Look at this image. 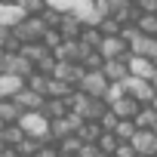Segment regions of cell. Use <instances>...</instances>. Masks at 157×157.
<instances>
[{"label": "cell", "instance_id": "4fadbf2b", "mask_svg": "<svg viewBox=\"0 0 157 157\" xmlns=\"http://www.w3.org/2000/svg\"><path fill=\"white\" fill-rule=\"evenodd\" d=\"M129 52H136V56H148V59H157V37L139 31V34L132 37V43H129Z\"/></svg>", "mask_w": 157, "mask_h": 157}, {"label": "cell", "instance_id": "681fc988", "mask_svg": "<svg viewBox=\"0 0 157 157\" xmlns=\"http://www.w3.org/2000/svg\"><path fill=\"white\" fill-rule=\"evenodd\" d=\"M154 62H157V59H154Z\"/></svg>", "mask_w": 157, "mask_h": 157}, {"label": "cell", "instance_id": "83f0119b", "mask_svg": "<svg viewBox=\"0 0 157 157\" xmlns=\"http://www.w3.org/2000/svg\"><path fill=\"white\" fill-rule=\"evenodd\" d=\"M56 145H59V151H62V154H77V151L83 148V139L74 132V136H68V139H62V142H56Z\"/></svg>", "mask_w": 157, "mask_h": 157}, {"label": "cell", "instance_id": "3957f363", "mask_svg": "<svg viewBox=\"0 0 157 157\" xmlns=\"http://www.w3.org/2000/svg\"><path fill=\"white\" fill-rule=\"evenodd\" d=\"M46 31H49V25L43 22V16H25L22 22L13 25V34H16L22 43H40V40L46 37Z\"/></svg>", "mask_w": 157, "mask_h": 157}, {"label": "cell", "instance_id": "f546056e", "mask_svg": "<svg viewBox=\"0 0 157 157\" xmlns=\"http://www.w3.org/2000/svg\"><path fill=\"white\" fill-rule=\"evenodd\" d=\"M19 6L25 10V16H43V10L49 3H46V0H19Z\"/></svg>", "mask_w": 157, "mask_h": 157}, {"label": "cell", "instance_id": "44dd1931", "mask_svg": "<svg viewBox=\"0 0 157 157\" xmlns=\"http://www.w3.org/2000/svg\"><path fill=\"white\" fill-rule=\"evenodd\" d=\"M102 132H105V126H102L99 120H83V126L77 129V136H80L83 142H96V145H99V139H102Z\"/></svg>", "mask_w": 157, "mask_h": 157}, {"label": "cell", "instance_id": "4dcf8cb0", "mask_svg": "<svg viewBox=\"0 0 157 157\" xmlns=\"http://www.w3.org/2000/svg\"><path fill=\"white\" fill-rule=\"evenodd\" d=\"M40 145H43V142H37V139H28V136H25L16 148H19V154H22V157H34V154L40 151Z\"/></svg>", "mask_w": 157, "mask_h": 157}, {"label": "cell", "instance_id": "9a60e30c", "mask_svg": "<svg viewBox=\"0 0 157 157\" xmlns=\"http://www.w3.org/2000/svg\"><path fill=\"white\" fill-rule=\"evenodd\" d=\"M16 102H19V108H22V111H43L46 96H43V93H34L31 86H25V90L16 96Z\"/></svg>", "mask_w": 157, "mask_h": 157}, {"label": "cell", "instance_id": "e575fe53", "mask_svg": "<svg viewBox=\"0 0 157 157\" xmlns=\"http://www.w3.org/2000/svg\"><path fill=\"white\" fill-rule=\"evenodd\" d=\"M114 157H139V151H136V145H132V142H120V145H117V151H114Z\"/></svg>", "mask_w": 157, "mask_h": 157}, {"label": "cell", "instance_id": "836d02e7", "mask_svg": "<svg viewBox=\"0 0 157 157\" xmlns=\"http://www.w3.org/2000/svg\"><path fill=\"white\" fill-rule=\"evenodd\" d=\"M62 40H65V37H62V31H59V28H49V31H46V37H43V43H46L49 49H56Z\"/></svg>", "mask_w": 157, "mask_h": 157}, {"label": "cell", "instance_id": "8fae6325", "mask_svg": "<svg viewBox=\"0 0 157 157\" xmlns=\"http://www.w3.org/2000/svg\"><path fill=\"white\" fill-rule=\"evenodd\" d=\"M108 108H111V111H114V114H117L120 120H132V117L139 114V108H142V102H139L136 96H129V93H126V96H120L117 102H111Z\"/></svg>", "mask_w": 157, "mask_h": 157}, {"label": "cell", "instance_id": "8d00e7d4", "mask_svg": "<svg viewBox=\"0 0 157 157\" xmlns=\"http://www.w3.org/2000/svg\"><path fill=\"white\" fill-rule=\"evenodd\" d=\"M139 13H157V0H136Z\"/></svg>", "mask_w": 157, "mask_h": 157}, {"label": "cell", "instance_id": "60d3db41", "mask_svg": "<svg viewBox=\"0 0 157 157\" xmlns=\"http://www.w3.org/2000/svg\"><path fill=\"white\" fill-rule=\"evenodd\" d=\"M99 157H114V154H105V151H102V154H99Z\"/></svg>", "mask_w": 157, "mask_h": 157}, {"label": "cell", "instance_id": "7402d4cb", "mask_svg": "<svg viewBox=\"0 0 157 157\" xmlns=\"http://www.w3.org/2000/svg\"><path fill=\"white\" fill-rule=\"evenodd\" d=\"M19 52H22V56H28V59H31V62L37 65V62H40L43 56H49L52 49H49V46H46V43L40 40V43H22V49H19Z\"/></svg>", "mask_w": 157, "mask_h": 157}, {"label": "cell", "instance_id": "d4e9b609", "mask_svg": "<svg viewBox=\"0 0 157 157\" xmlns=\"http://www.w3.org/2000/svg\"><path fill=\"white\" fill-rule=\"evenodd\" d=\"M136 25H139L142 34H154V37H157V13H139Z\"/></svg>", "mask_w": 157, "mask_h": 157}, {"label": "cell", "instance_id": "e0dca14e", "mask_svg": "<svg viewBox=\"0 0 157 157\" xmlns=\"http://www.w3.org/2000/svg\"><path fill=\"white\" fill-rule=\"evenodd\" d=\"M22 114H25V111L19 108L16 99H0V120H3V123H19Z\"/></svg>", "mask_w": 157, "mask_h": 157}, {"label": "cell", "instance_id": "bcb514c9", "mask_svg": "<svg viewBox=\"0 0 157 157\" xmlns=\"http://www.w3.org/2000/svg\"><path fill=\"white\" fill-rule=\"evenodd\" d=\"M154 86H157V74H154Z\"/></svg>", "mask_w": 157, "mask_h": 157}, {"label": "cell", "instance_id": "ab89813d", "mask_svg": "<svg viewBox=\"0 0 157 157\" xmlns=\"http://www.w3.org/2000/svg\"><path fill=\"white\" fill-rule=\"evenodd\" d=\"M3 148H6V142H3V139H0V151H3Z\"/></svg>", "mask_w": 157, "mask_h": 157}, {"label": "cell", "instance_id": "5b68a950", "mask_svg": "<svg viewBox=\"0 0 157 157\" xmlns=\"http://www.w3.org/2000/svg\"><path fill=\"white\" fill-rule=\"evenodd\" d=\"M77 90H83V93H90V96H96V99H105V96H108V90H111V80L105 77V71H102V68H99V71H86Z\"/></svg>", "mask_w": 157, "mask_h": 157}, {"label": "cell", "instance_id": "484cf974", "mask_svg": "<svg viewBox=\"0 0 157 157\" xmlns=\"http://www.w3.org/2000/svg\"><path fill=\"white\" fill-rule=\"evenodd\" d=\"M114 132H117V139H120V142H132V136L139 132V126H136V120H117Z\"/></svg>", "mask_w": 157, "mask_h": 157}, {"label": "cell", "instance_id": "ac0fdd59", "mask_svg": "<svg viewBox=\"0 0 157 157\" xmlns=\"http://www.w3.org/2000/svg\"><path fill=\"white\" fill-rule=\"evenodd\" d=\"M43 114H46L49 120H59V117L71 114V105H68V99H46V105H43Z\"/></svg>", "mask_w": 157, "mask_h": 157}, {"label": "cell", "instance_id": "9c48e42d", "mask_svg": "<svg viewBox=\"0 0 157 157\" xmlns=\"http://www.w3.org/2000/svg\"><path fill=\"white\" fill-rule=\"evenodd\" d=\"M129 74H132V77H145V80H154L157 62L148 59V56H136V52H129Z\"/></svg>", "mask_w": 157, "mask_h": 157}, {"label": "cell", "instance_id": "8992f818", "mask_svg": "<svg viewBox=\"0 0 157 157\" xmlns=\"http://www.w3.org/2000/svg\"><path fill=\"white\" fill-rule=\"evenodd\" d=\"M126 93L129 96H136L142 105H148V102H154V96H157V86H154V80H145V77H126Z\"/></svg>", "mask_w": 157, "mask_h": 157}, {"label": "cell", "instance_id": "52a82bcc", "mask_svg": "<svg viewBox=\"0 0 157 157\" xmlns=\"http://www.w3.org/2000/svg\"><path fill=\"white\" fill-rule=\"evenodd\" d=\"M3 71H6V74H19V77H25V80H28L37 68H34V62H31L28 56H22V52H10L6 62H3Z\"/></svg>", "mask_w": 157, "mask_h": 157}, {"label": "cell", "instance_id": "2e32d148", "mask_svg": "<svg viewBox=\"0 0 157 157\" xmlns=\"http://www.w3.org/2000/svg\"><path fill=\"white\" fill-rule=\"evenodd\" d=\"M132 145L139 154H157V132L154 129H139L132 136Z\"/></svg>", "mask_w": 157, "mask_h": 157}, {"label": "cell", "instance_id": "f35d334b", "mask_svg": "<svg viewBox=\"0 0 157 157\" xmlns=\"http://www.w3.org/2000/svg\"><path fill=\"white\" fill-rule=\"evenodd\" d=\"M0 3H19V0H0Z\"/></svg>", "mask_w": 157, "mask_h": 157}, {"label": "cell", "instance_id": "5bb4252c", "mask_svg": "<svg viewBox=\"0 0 157 157\" xmlns=\"http://www.w3.org/2000/svg\"><path fill=\"white\" fill-rule=\"evenodd\" d=\"M83 28H86V22H83L80 16H74V13H65V16H62V25H59V31H62L65 40H80Z\"/></svg>", "mask_w": 157, "mask_h": 157}, {"label": "cell", "instance_id": "277c9868", "mask_svg": "<svg viewBox=\"0 0 157 157\" xmlns=\"http://www.w3.org/2000/svg\"><path fill=\"white\" fill-rule=\"evenodd\" d=\"M52 52H56L59 62H77V65H83V59H86L93 49H90L83 40H62Z\"/></svg>", "mask_w": 157, "mask_h": 157}, {"label": "cell", "instance_id": "cb8c5ba5", "mask_svg": "<svg viewBox=\"0 0 157 157\" xmlns=\"http://www.w3.org/2000/svg\"><path fill=\"white\" fill-rule=\"evenodd\" d=\"M80 40H83L90 49H99V46H102V40H105V34H102V28H99V25H86V28H83V34H80Z\"/></svg>", "mask_w": 157, "mask_h": 157}, {"label": "cell", "instance_id": "d6986e66", "mask_svg": "<svg viewBox=\"0 0 157 157\" xmlns=\"http://www.w3.org/2000/svg\"><path fill=\"white\" fill-rule=\"evenodd\" d=\"M132 120H136V126H139V129H154V123H157V108L148 102V105H142V108H139V114H136Z\"/></svg>", "mask_w": 157, "mask_h": 157}, {"label": "cell", "instance_id": "4316f807", "mask_svg": "<svg viewBox=\"0 0 157 157\" xmlns=\"http://www.w3.org/2000/svg\"><path fill=\"white\" fill-rule=\"evenodd\" d=\"M49 77H52V74H40V71H34V74L28 77V86H31L34 93H43V96H46V93H49Z\"/></svg>", "mask_w": 157, "mask_h": 157}, {"label": "cell", "instance_id": "6da1fadb", "mask_svg": "<svg viewBox=\"0 0 157 157\" xmlns=\"http://www.w3.org/2000/svg\"><path fill=\"white\" fill-rule=\"evenodd\" d=\"M68 105H71L74 114H80L83 120H102L105 111H108V102L105 99H96V96H90L83 90H74L68 96Z\"/></svg>", "mask_w": 157, "mask_h": 157}, {"label": "cell", "instance_id": "30bf717a", "mask_svg": "<svg viewBox=\"0 0 157 157\" xmlns=\"http://www.w3.org/2000/svg\"><path fill=\"white\" fill-rule=\"evenodd\" d=\"M25 86H28V80H25V77L0 71V99H16Z\"/></svg>", "mask_w": 157, "mask_h": 157}, {"label": "cell", "instance_id": "d590c367", "mask_svg": "<svg viewBox=\"0 0 157 157\" xmlns=\"http://www.w3.org/2000/svg\"><path fill=\"white\" fill-rule=\"evenodd\" d=\"M99 154H102V148L96 142H83V148L77 151V157H99Z\"/></svg>", "mask_w": 157, "mask_h": 157}, {"label": "cell", "instance_id": "d6a6232c", "mask_svg": "<svg viewBox=\"0 0 157 157\" xmlns=\"http://www.w3.org/2000/svg\"><path fill=\"white\" fill-rule=\"evenodd\" d=\"M34 157H62V151H59V145H56V142H43V145H40V151H37Z\"/></svg>", "mask_w": 157, "mask_h": 157}, {"label": "cell", "instance_id": "603a6c76", "mask_svg": "<svg viewBox=\"0 0 157 157\" xmlns=\"http://www.w3.org/2000/svg\"><path fill=\"white\" fill-rule=\"evenodd\" d=\"M0 139H3L6 145H13V148H16V145L25 139V129H22V123H6L3 129H0Z\"/></svg>", "mask_w": 157, "mask_h": 157}, {"label": "cell", "instance_id": "74e56055", "mask_svg": "<svg viewBox=\"0 0 157 157\" xmlns=\"http://www.w3.org/2000/svg\"><path fill=\"white\" fill-rule=\"evenodd\" d=\"M0 157H22V154H19V148H13V145H6L3 151H0Z\"/></svg>", "mask_w": 157, "mask_h": 157}, {"label": "cell", "instance_id": "7c38bea8", "mask_svg": "<svg viewBox=\"0 0 157 157\" xmlns=\"http://www.w3.org/2000/svg\"><path fill=\"white\" fill-rule=\"evenodd\" d=\"M102 71H105V77H108L111 83L126 80V77H129V56H126V59H105Z\"/></svg>", "mask_w": 157, "mask_h": 157}, {"label": "cell", "instance_id": "1f68e13d", "mask_svg": "<svg viewBox=\"0 0 157 157\" xmlns=\"http://www.w3.org/2000/svg\"><path fill=\"white\" fill-rule=\"evenodd\" d=\"M96 25L102 28V34H105V37H108V34H120V28H123V25L114 19V16H105V19H99Z\"/></svg>", "mask_w": 157, "mask_h": 157}, {"label": "cell", "instance_id": "7dc6e473", "mask_svg": "<svg viewBox=\"0 0 157 157\" xmlns=\"http://www.w3.org/2000/svg\"><path fill=\"white\" fill-rule=\"evenodd\" d=\"M154 132H157V123H154Z\"/></svg>", "mask_w": 157, "mask_h": 157}, {"label": "cell", "instance_id": "f1b7e54d", "mask_svg": "<svg viewBox=\"0 0 157 157\" xmlns=\"http://www.w3.org/2000/svg\"><path fill=\"white\" fill-rule=\"evenodd\" d=\"M117 145H120L117 132H114V129H105V132H102V139H99V148H102L105 154H114V151H117Z\"/></svg>", "mask_w": 157, "mask_h": 157}, {"label": "cell", "instance_id": "ffe728a7", "mask_svg": "<svg viewBox=\"0 0 157 157\" xmlns=\"http://www.w3.org/2000/svg\"><path fill=\"white\" fill-rule=\"evenodd\" d=\"M74 90H77V86H71L68 80H62V77H49V93H46V99H68Z\"/></svg>", "mask_w": 157, "mask_h": 157}, {"label": "cell", "instance_id": "f6af8a7d", "mask_svg": "<svg viewBox=\"0 0 157 157\" xmlns=\"http://www.w3.org/2000/svg\"><path fill=\"white\" fill-rule=\"evenodd\" d=\"M3 126H6V123H3V120H0V129H3Z\"/></svg>", "mask_w": 157, "mask_h": 157}, {"label": "cell", "instance_id": "b9f144b4", "mask_svg": "<svg viewBox=\"0 0 157 157\" xmlns=\"http://www.w3.org/2000/svg\"><path fill=\"white\" fill-rule=\"evenodd\" d=\"M139 157H157V154H139Z\"/></svg>", "mask_w": 157, "mask_h": 157}, {"label": "cell", "instance_id": "7a4b0ae2", "mask_svg": "<svg viewBox=\"0 0 157 157\" xmlns=\"http://www.w3.org/2000/svg\"><path fill=\"white\" fill-rule=\"evenodd\" d=\"M22 129L28 139H37V142H52V120L43 114V111H25L22 114Z\"/></svg>", "mask_w": 157, "mask_h": 157}, {"label": "cell", "instance_id": "ee69618b", "mask_svg": "<svg viewBox=\"0 0 157 157\" xmlns=\"http://www.w3.org/2000/svg\"><path fill=\"white\" fill-rule=\"evenodd\" d=\"M151 105H154V108H157V96H154V102H151Z\"/></svg>", "mask_w": 157, "mask_h": 157}, {"label": "cell", "instance_id": "ba28073f", "mask_svg": "<svg viewBox=\"0 0 157 157\" xmlns=\"http://www.w3.org/2000/svg\"><path fill=\"white\" fill-rule=\"evenodd\" d=\"M99 52H102L105 59H126V56H129V43H126L120 34H108V37L102 40Z\"/></svg>", "mask_w": 157, "mask_h": 157}, {"label": "cell", "instance_id": "7bdbcfd3", "mask_svg": "<svg viewBox=\"0 0 157 157\" xmlns=\"http://www.w3.org/2000/svg\"><path fill=\"white\" fill-rule=\"evenodd\" d=\"M62 157H77V154H62Z\"/></svg>", "mask_w": 157, "mask_h": 157}, {"label": "cell", "instance_id": "c3c4849f", "mask_svg": "<svg viewBox=\"0 0 157 157\" xmlns=\"http://www.w3.org/2000/svg\"><path fill=\"white\" fill-rule=\"evenodd\" d=\"M129 3H136V0H129Z\"/></svg>", "mask_w": 157, "mask_h": 157}]
</instances>
